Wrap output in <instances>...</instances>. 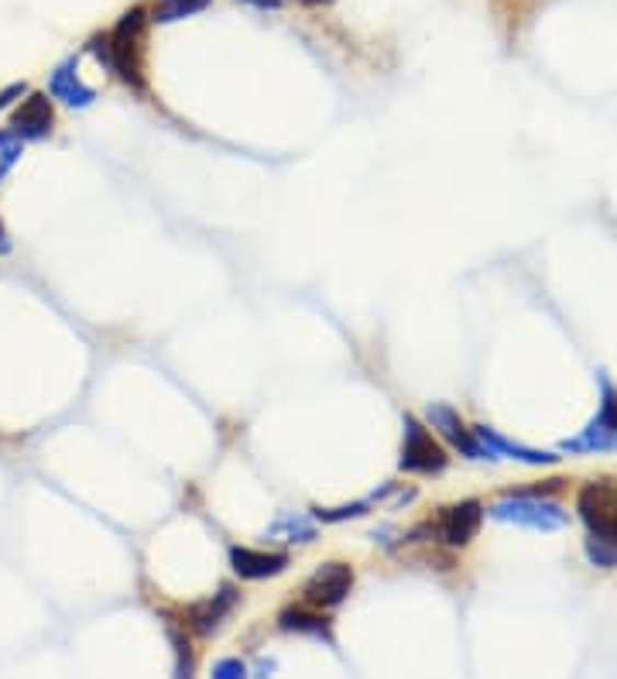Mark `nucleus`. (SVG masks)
Instances as JSON below:
<instances>
[{
  "label": "nucleus",
  "mask_w": 617,
  "mask_h": 679,
  "mask_svg": "<svg viewBox=\"0 0 617 679\" xmlns=\"http://www.w3.org/2000/svg\"><path fill=\"white\" fill-rule=\"evenodd\" d=\"M148 11L130 8L117 29L106 35V69L117 72L130 90H145V52H148Z\"/></svg>",
  "instance_id": "obj_1"
},
{
  "label": "nucleus",
  "mask_w": 617,
  "mask_h": 679,
  "mask_svg": "<svg viewBox=\"0 0 617 679\" xmlns=\"http://www.w3.org/2000/svg\"><path fill=\"white\" fill-rule=\"evenodd\" d=\"M494 522L518 525L528 532H559L570 525V511L535 491H507L491 508H484Z\"/></svg>",
  "instance_id": "obj_2"
},
{
  "label": "nucleus",
  "mask_w": 617,
  "mask_h": 679,
  "mask_svg": "<svg viewBox=\"0 0 617 679\" xmlns=\"http://www.w3.org/2000/svg\"><path fill=\"white\" fill-rule=\"evenodd\" d=\"M401 429H405V437H401V456H398L401 474L433 477V474H443L449 467L446 450L433 440V432L425 429L422 419H415L409 412L405 419H401Z\"/></svg>",
  "instance_id": "obj_3"
},
{
  "label": "nucleus",
  "mask_w": 617,
  "mask_h": 679,
  "mask_svg": "<svg viewBox=\"0 0 617 679\" xmlns=\"http://www.w3.org/2000/svg\"><path fill=\"white\" fill-rule=\"evenodd\" d=\"M601 385V409L590 419V426L580 437L562 443V453H614L617 450V388L610 385V377L601 371L597 374Z\"/></svg>",
  "instance_id": "obj_4"
},
{
  "label": "nucleus",
  "mask_w": 617,
  "mask_h": 679,
  "mask_svg": "<svg viewBox=\"0 0 617 679\" xmlns=\"http://www.w3.org/2000/svg\"><path fill=\"white\" fill-rule=\"evenodd\" d=\"M576 511L590 535L617 539V480H590L576 495Z\"/></svg>",
  "instance_id": "obj_5"
},
{
  "label": "nucleus",
  "mask_w": 617,
  "mask_h": 679,
  "mask_svg": "<svg viewBox=\"0 0 617 679\" xmlns=\"http://www.w3.org/2000/svg\"><path fill=\"white\" fill-rule=\"evenodd\" d=\"M354 580L357 577H354L351 563H340V559L323 563V566H316V574L302 584V601L319 611H333L351 597Z\"/></svg>",
  "instance_id": "obj_6"
},
{
  "label": "nucleus",
  "mask_w": 617,
  "mask_h": 679,
  "mask_svg": "<svg viewBox=\"0 0 617 679\" xmlns=\"http://www.w3.org/2000/svg\"><path fill=\"white\" fill-rule=\"evenodd\" d=\"M425 419H429V426H433L453 450H460L464 456H470V460H494V453L477 440L473 426H467V422L460 419V412L449 409L446 401H433V405H429Z\"/></svg>",
  "instance_id": "obj_7"
},
{
  "label": "nucleus",
  "mask_w": 617,
  "mask_h": 679,
  "mask_svg": "<svg viewBox=\"0 0 617 679\" xmlns=\"http://www.w3.org/2000/svg\"><path fill=\"white\" fill-rule=\"evenodd\" d=\"M480 522H484V505L480 501H460V505H449L439 511V519L433 525L436 539L449 550H464L477 539Z\"/></svg>",
  "instance_id": "obj_8"
},
{
  "label": "nucleus",
  "mask_w": 617,
  "mask_h": 679,
  "mask_svg": "<svg viewBox=\"0 0 617 679\" xmlns=\"http://www.w3.org/2000/svg\"><path fill=\"white\" fill-rule=\"evenodd\" d=\"M52 124H56V111H52V100L45 93H32L11 114V134H14L18 142H42V138H48Z\"/></svg>",
  "instance_id": "obj_9"
},
{
  "label": "nucleus",
  "mask_w": 617,
  "mask_h": 679,
  "mask_svg": "<svg viewBox=\"0 0 617 679\" xmlns=\"http://www.w3.org/2000/svg\"><path fill=\"white\" fill-rule=\"evenodd\" d=\"M237 601H240V593H237L230 584L220 587L213 597H206V601H199V604H193L190 611H185V629L203 635V638L213 635V632H217L220 624L227 621V614L237 608Z\"/></svg>",
  "instance_id": "obj_10"
},
{
  "label": "nucleus",
  "mask_w": 617,
  "mask_h": 679,
  "mask_svg": "<svg viewBox=\"0 0 617 679\" xmlns=\"http://www.w3.org/2000/svg\"><path fill=\"white\" fill-rule=\"evenodd\" d=\"M230 566L240 580H272L288 569V553H264V550H248L233 546L230 550Z\"/></svg>",
  "instance_id": "obj_11"
},
{
  "label": "nucleus",
  "mask_w": 617,
  "mask_h": 679,
  "mask_svg": "<svg viewBox=\"0 0 617 679\" xmlns=\"http://www.w3.org/2000/svg\"><path fill=\"white\" fill-rule=\"evenodd\" d=\"M473 432H477V440L494 453V460L507 456V460H518V464H528V467L559 464L556 453H549V450H532V446H522V443H515V440H504L501 432L491 429V426H473Z\"/></svg>",
  "instance_id": "obj_12"
},
{
  "label": "nucleus",
  "mask_w": 617,
  "mask_h": 679,
  "mask_svg": "<svg viewBox=\"0 0 617 679\" xmlns=\"http://www.w3.org/2000/svg\"><path fill=\"white\" fill-rule=\"evenodd\" d=\"M278 629L282 632H288V635H309V638H316V642H327V645H333L336 638H333V621L319 611V608H288V611H282L278 614Z\"/></svg>",
  "instance_id": "obj_13"
},
{
  "label": "nucleus",
  "mask_w": 617,
  "mask_h": 679,
  "mask_svg": "<svg viewBox=\"0 0 617 679\" xmlns=\"http://www.w3.org/2000/svg\"><path fill=\"white\" fill-rule=\"evenodd\" d=\"M48 90H52V97L69 103V106H90V103L96 100V90L87 87L83 79H79V63H76V56L66 59L56 72H52Z\"/></svg>",
  "instance_id": "obj_14"
},
{
  "label": "nucleus",
  "mask_w": 617,
  "mask_h": 679,
  "mask_svg": "<svg viewBox=\"0 0 617 679\" xmlns=\"http://www.w3.org/2000/svg\"><path fill=\"white\" fill-rule=\"evenodd\" d=\"M267 539H275V542H312L316 525L309 519H302V514H295V511H282L278 519L267 525Z\"/></svg>",
  "instance_id": "obj_15"
},
{
  "label": "nucleus",
  "mask_w": 617,
  "mask_h": 679,
  "mask_svg": "<svg viewBox=\"0 0 617 679\" xmlns=\"http://www.w3.org/2000/svg\"><path fill=\"white\" fill-rule=\"evenodd\" d=\"M209 4L213 0H158L155 11H151V21L155 24H175V21L203 14Z\"/></svg>",
  "instance_id": "obj_16"
},
{
  "label": "nucleus",
  "mask_w": 617,
  "mask_h": 679,
  "mask_svg": "<svg viewBox=\"0 0 617 679\" xmlns=\"http://www.w3.org/2000/svg\"><path fill=\"white\" fill-rule=\"evenodd\" d=\"M583 553H586V559L594 563V566H601V569H614V566H617V539L586 535Z\"/></svg>",
  "instance_id": "obj_17"
},
{
  "label": "nucleus",
  "mask_w": 617,
  "mask_h": 679,
  "mask_svg": "<svg viewBox=\"0 0 617 679\" xmlns=\"http://www.w3.org/2000/svg\"><path fill=\"white\" fill-rule=\"evenodd\" d=\"M312 511H316V522L336 525L346 519H364V514L370 511V501H354V505H343V508H312Z\"/></svg>",
  "instance_id": "obj_18"
},
{
  "label": "nucleus",
  "mask_w": 617,
  "mask_h": 679,
  "mask_svg": "<svg viewBox=\"0 0 617 679\" xmlns=\"http://www.w3.org/2000/svg\"><path fill=\"white\" fill-rule=\"evenodd\" d=\"M169 642L175 648V676H193L196 663H193V645L190 638H182L175 629H169Z\"/></svg>",
  "instance_id": "obj_19"
},
{
  "label": "nucleus",
  "mask_w": 617,
  "mask_h": 679,
  "mask_svg": "<svg viewBox=\"0 0 617 679\" xmlns=\"http://www.w3.org/2000/svg\"><path fill=\"white\" fill-rule=\"evenodd\" d=\"M213 676L217 679H240V676H248V666L240 659H220L217 666H213Z\"/></svg>",
  "instance_id": "obj_20"
},
{
  "label": "nucleus",
  "mask_w": 617,
  "mask_h": 679,
  "mask_svg": "<svg viewBox=\"0 0 617 679\" xmlns=\"http://www.w3.org/2000/svg\"><path fill=\"white\" fill-rule=\"evenodd\" d=\"M244 4H251V8H261V11H278L285 0H244Z\"/></svg>",
  "instance_id": "obj_21"
},
{
  "label": "nucleus",
  "mask_w": 617,
  "mask_h": 679,
  "mask_svg": "<svg viewBox=\"0 0 617 679\" xmlns=\"http://www.w3.org/2000/svg\"><path fill=\"white\" fill-rule=\"evenodd\" d=\"M11 251V240H8V230H4V224H0V254H8Z\"/></svg>",
  "instance_id": "obj_22"
},
{
  "label": "nucleus",
  "mask_w": 617,
  "mask_h": 679,
  "mask_svg": "<svg viewBox=\"0 0 617 679\" xmlns=\"http://www.w3.org/2000/svg\"><path fill=\"white\" fill-rule=\"evenodd\" d=\"M299 4H306V8H319V4H330V0H299Z\"/></svg>",
  "instance_id": "obj_23"
}]
</instances>
